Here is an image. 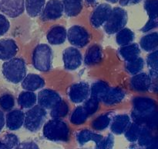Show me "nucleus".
I'll use <instances>...</instances> for the list:
<instances>
[{
  "label": "nucleus",
  "instance_id": "nucleus-1",
  "mask_svg": "<svg viewBox=\"0 0 158 149\" xmlns=\"http://www.w3.org/2000/svg\"><path fill=\"white\" fill-rule=\"evenodd\" d=\"M157 102L154 99L137 96L132 100L131 119L152 130L157 129Z\"/></svg>",
  "mask_w": 158,
  "mask_h": 149
},
{
  "label": "nucleus",
  "instance_id": "nucleus-2",
  "mask_svg": "<svg viewBox=\"0 0 158 149\" xmlns=\"http://www.w3.org/2000/svg\"><path fill=\"white\" fill-rule=\"evenodd\" d=\"M43 134L49 141L67 142L69 139V128L65 121L60 118H52L43 124Z\"/></svg>",
  "mask_w": 158,
  "mask_h": 149
},
{
  "label": "nucleus",
  "instance_id": "nucleus-3",
  "mask_svg": "<svg viewBox=\"0 0 158 149\" xmlns=\"http://www.w3.org/2000/svg\"><path fill=\"white\" fill-rule=\"evenodd\" d=\"M26 65L22 57H12L6 61L2 67L3 76L8 82L18 84L26 75Z\"/></svg>",
  "mask_w": 158,
  "mask_h": 149
},
{
  "label": "nucleus",
  "instance_id": "nucleus-4",
  "mask_svg": "<svg viewBox=\"0 0 158 149\" xmlns=\"http://www.w3.org/2000/svg\"><path fill=\"white\" fill-rule=\"evenodd\" d=\"M53 53L52 48L46 43H40L32 52V65L36 70L46 72L52 69Z\"/></svg>",
  "mask_w": 158,
  "mask_h": 149
},
{
  "label": "nucleus",
  "instance_id": "nucleus-5",
  "mask_svg": "<svg viewBox=\"0 0 158 149\" xmlns=\"http://www.w3.org/2000/svg\"><path fill=\"white\" fill-rule=\"evenodd\" d=\"M46 115L47 113L46 110L35 104L25 113L23 126L29 131L33 133L38 132L46 121Z\"/></svg>",
  "mask_w": 158,
  "mask_h": 149
},
{
  "label": "nucleus",
  "instance_id": "nucleus-6",
  "mask_svg": "<svg viewBox=\"0 0 158 149\" xmlns=\"http://www.w3.org/2000/svg\"><path fill=\"white\" fill-rule=\"evenodd\" d=\"M127 22V12L121 7H114L112 8L107 20L103 24V28L106 34L112 35L125 27Z\"/></svg>",
  "mask_w": 158,
  "mask_h": 149
},
{
  "label": "nucleus",
  "instance_id": "nucleus-7",
  "mask_svg": "<svg viewBox=\"0 0 158 149\" xmlns=\"http://www.w3.org/2000/svg\"><path fill=\"white\" fill-rule=\"evenodd\" d=\"M66 38L73 46L77 48H83L89 43L90 35L87 29L83 26L75 25L67 30Z\"/></svg>",
  "mask_w": 158,
  "mask_h": 149
},
{
  "label": "nucleus",
  "instance_id": "nucleus-8",
  "mask_svg": "<svg viewBox=\"0 0 158 149\" xmlns=\"http://www.w3.org/2000/svg\"><path fill=\"white\" fill-rule=\"evenodd\" d=\"M90 95V85L88 82H81L74 83L69 87L68 96L72 102L76 104L82 103L86 101Z\"/></svg>",
  "mask_w": 158,
  "mask_h": 149
},
{
  "label": "nucleus",
  "instance_id": "nucleus-9",
  "mask_svg": "<svg viewBox=\"0 0 158 149\" xmlns=\"http://www.w3.org/2000/svg\"><path fill=\"white\" fill-rule=\"evenodd\" d=\"M63 6L61 0H49L40 14L43 21H52L61 18L63 14Z\"/></svg>",
  "mask_w": 158,
  "mask_h": 149
},
{
  "label": "nucleus",
  "instance_id": "nucleus-10",
  "mask_svg": "<svg viewBox=\"0 0 158 149\" xmlns=\"http://www.w3.org/2000/svg\"><path fill=\"white\" fill-rule=\"evenodd\" d=\"M63 61L65 69L74 71L82 65L83 56L78 48L69 47L63 51Z\"/></svg>",
  "mask_w": 158,
  "mask_h": 149
},
{
  "label": "nucleus",
  "instance_id": "nucleus-11",
  "mask_svg": "<svg viewBox=\"0 0 158 149\" xmlns=\"http://www.w3.org/2000/svg\"><path fill=\"white\" fill-rule=\"evenodd\" d=\"M25 0H0V11L10 18H16L24 12Z\"/></svg>",
  "mask_w": 158,
  "mask_h": 149
},
{
  "label": "nucleus",
  "instance_id": "nucleus-12",
  "mask_svg": "<svg viewBox=\"0 0 158 149\" xmlns=\"http://www.w3.org/2000/svg\"><path fill=\"white\" fill-rule=\"evenodd\" d=\"M143 8L145 11L148 12L149 20L147 22L146 24L141 28L140 31L142 33H148L151 29H156L158 26L157 0H146L143 3Z\"/></svg>",
  "mask_w": 158,
  "mask_h": 149
},
{
  "label": "nucleus",
  "instance_id": "nucleus-13",
  "mask_svg": "<svg viewBox=\"0 0 158 149\" xmlns=\"http://www.w3.org/2000/svg\"><path fill=\"white\" fill-rule=\"evenodd\" d=\"M61 100V96L50 88H44L37 95V103L45 110H51Z\"/></svg>",
  "mask_w": 158,
  "mask_h": 149
},
{
  "label": "nucleus",
  "instance_id": "nucleus-14",
  "mask_svg": "<svg viewBox=\"0 0 158 149\" xmlns=\"http://www.w3.org/2000/svg\"><path fill=\"white\" fill-rule=\"evenodd\" d=\"M112 10V7L107 3H101L96 6L90 16V23L94 28H100L106 23Z\"/></svg>",
  "mask_w": 158,
  "mask_h": 149
},
{
  "label": "nucleus",
  "instance_id": "nucleus-15",
  "mask_svg": "<svg viewBox=\"0 0 158 149\" xmlns=\"http://www.w3.org/2000/svg\"><path fill=\"white\" fill-rule=\"evenodd\" d=\"M131 89L139 93H146L151 89V79L146 72H139L134 74L130 82Z\"/></svg>",
  "mask_w": 158,
  "mask_h": 149
},
{
  "label": "nucleus",
  "instance_id": "nucleus-16",
  "mask_svg": "<svg viewBox=\"0 0 158 149\" xmlns=\"http://www.w3.org/2000/svg\"><path fill=\"white\" fill-rule=\"evenodd\" d=\"M19 47L16 42L10 38L0 40V61L9 60L17 54Z\"/></svg>",
  "mask_w": 158,
  "mask_h": 149
},
{
  "label": "nucleus",
  "instance_id": "nucleus-17",
  "mask_svg": "<svg viewBox=\"0 0 158 149\" xmlns=\"http://www.w3.org/2000/svg\"><path fill=\"white\" fill-rule=\"evenodd\" d=\"M6 124L7 129L9 130H17L21 128L24 124L25 113L21 110H9V113L5 116Z\"/></svg>",
  "mask_w": 158,
  "mask_h": 149
},
{
  "label": "nucleus",
  "instance_id": "nucleus-18",
  "mask_svg": "<svg viewBox=\"0 0 158 149\" xmlns=\"http://www.w3.org/2000/svg\"><path fill=\"white\" fill-rule=\"evenodd\" d=\"M131 123V118L126 113L115 115L110 122V130L113 133L120 135L124 133Z\"/></svg>",
  "mask_w": 158,
  "mask_h": 149
},
{
  "label": "nucleus",
  "instance_id": "nucleus-19",
  "mask_svg": "<svg viewBox=\"0 0 158 149\" xmlns=\"http://www.w3.org/2000/svg\"><path fill=\"white\" fill-rule=\"evenodd\" d=\"M137 143L140 147L143 148H157L158 141L156 135L152 133V130L146 126H143L141 132L137 139Z\"/></svg>",
  "mask_w": 158,
  "mask_h": 149
},
{
  "label": "nucleus",
  "instance_id": "nucleus-20",
  "mask_svg": "<svg viewBox=\"0 0 158 149\" xmlns=\"http://www.w3.org/2000/svg\"><path fill=\"white\" fill-rule=\"evenodd\" d=\"M67 30L63 26L56 25L49 29L46 34L48 42L52 45H60L65 43L66 40Z\"/></svg>",
  "mask_w": 158,
  "mask_h": 149
},
{
  "label": "nucleus",
  "instance_id": "nucleus-21",
  "mask_svg": "<svg viewBox=\"0 0 158 149\" xmlns=\"http://www.w3.org/2000/svg\"><path fill=\"white\" fill-rule=\"evenodd\" d=\"M126 93L119 87H109L107 92L101 99V102L106 106H114L120 103L124 99Z\"/></svg>",
  "mask_w": 158,
  "mask_h": 149
},
{
  "label": "nucleus",
  "instance_id": "nucleus-22",
  "mask_svg": "<svg viewBox=\"0 0 158 149\" xmlns=\"http://www.w3.org/2000/svg\"><path fill=\"white\" fill-rule=\"evenodd\" d=\"M21 85L23 89L27 91H36L45 86V81L40 75L29 73L22 80Z\"/></svg>",
  "mask_w": 158,
  "mask_h": 149
},
{
  "label": "nucleus",
  "instance_id": "nucleus-23",
  "mask_svg": "<svg viewBox=\"0 0 158 149\" xmlns=\"http://www.w3.org/2000/svg\"><path fill=\"white\" fill-rule=\"evenodd\" d=\"M103 57V48L99 44L95 43V44L91 45L86 50L84 57V63L88 66L97 65L101 62Z\"/></svg>",
  "mask_w": 158,
  "mask_h": 149
},
{
  "label": "nucleus",
  "instance_id": "nucleus-24",
  "mask_svg": "<svg viewBox=\"0 0 158 149\" xmlns=\"http://www.w3.org/2000/svg\"><path fill=\"white\" fill-rule=\"evenodd\" d=\"M140 48L138 43H131L130 44L120 47L118 49V54L125 61H130L140 56Z\"/></svg>",
  "mask_w": 158,
  "mask_h": 149
},
{
  "label": "nucleus",
  "instance_id": "nucleus-25",
  "mask_svg": "<svg viewBox=\"0 0 158 149\" xmlns=\"http://www.w3.org/2000/svg\"><path fill=\"white\" fill-rule=\"evenodd\" d=\"M103 138V135L97 133L88 129H83L77 132L76 139L80 145H84L89 141H94L96 144H98Z\"/></svg>",
  "mask_w": 158,
  "mask_h": 149
},
{
  "label": "nucleus",
  "instance_id": "nucleus-26",
  "mask_svg": "<svg viewBox=\"0 0 158 149\" xmlns=\"http://www.w3.org/2000/svg\"><path fill=\"white\" fill-rule=\"evenodd\" d=\"M63 12L67 16L74 17L81 12L83 8V0H61Z\"/></svg>",
  "mask_w": 158,
  "mask_h": 149
},
{
  "label": "nucleus",
  "instance_id": "nucleus-27",
  "mask_svg": "<svg viewBox=\"0 0 158 149\" xmlns=\"http://www.w3.org/2000/svg\"><path fill=\"white\" fill-rule=\"evenodd\" d=\"M140 46L142 50L146 52H151L158 47L157 32H153L142 37L140 41Z\"/></svg>",
  "mask_w": 158,
  "mask_h": 149
},
{
  "label": "nucleus",
  "instance_id": "nucleus-28",
  "mask_svg": "<svg viewBox=\"0 0 158 149\" xmlns=\"http://www.w3.org/2000/svg\"><path fill=\"white\" fill-rule=\"evenodd\" d=\"M37 102V96L32 91H23L19 95L18 104L22 109L29 110Z\"/></svg>",
  "mask_w": 158,
  "mask_h": 149
},
{
  "label": "nucleus",
  "instance_id": "nucleus-29",
  "mask_svg": "<svg viewBox=\"0 0 158 149\" xmlns=\"http://www.w3.org/2000/svg\"><path fill=\"white\" fill-rule=\"evenodd\" d=\"M46 0H25V8L30 17H37L41 14Z\"/></svg>",
  "mask_w": 158,
  "mask_h": 149
},
{
  "label": "nucleus",
  "instance_id": "nucleus-30",
  "mask_svg": "<svg viewBox=\"0 0 158 149\" xmlns=\"http://www.w3.org/2000/svg\"><path fill=\"white\" fill-rule=\"evenodd\" d=\"M113 116H114V113L112 112H107V113L100 115L92 121L91 126L94 130H99V131L106 130L110 124Z\"/></svg>",
  "mask_w": 158,
  "mask_h": 149
},
{
  "label": "nucleus",
  "instance_id": "nucleus-31",
  "mask_svg": "<svg viewBox=\"0 0 158 149\" xmlns=\"http://www.w3.org/2000/svg\"><path fill=\"white\" fill-rule=\"evenodd\" d=\"M109 87V84L104 81H96L91 85L89 96L95 98V99H98L99 101H101L102 98L106 94Z\"/></svg>",
  "mask_w": 158,
  "mask_h": 149
},
{
  "label": "nucleus",
  "instance_id": "nucleus-32",
  "mask_svg": "<svg viewBox=\"0 0 158 149\" xmlns=\"http://www.w3.org/2000/svg\"><path fill=\"white\" fill-rule=\"evenodd\" d=\"M135 40V34L129 28L123 27L117 33L116 41L119 46H125L133 43Z\"/></svg>",
  "mask_w": 158,
  "mask_h": 149
},
{
  "label": "nucleus",
  "instance_id": "nucleus-33",
  "mask_svg": "<svg viewBox=\"0 0 158 149\" xmlns=\"http://www.w3.org/2000/svg\"><path fill=\"white\" fill-rule=\"evenodd\" d=\"M20 144L18 136L14 133H6L0 138V148H19Z\"/></svg>",
  "mask_w": 158,
  "mask_h": 149
},
{
  "label": "nucleus",
  "instance_id": "nucleus-34",
  "mask_svg": "<svg viewBox=\"0 0 158 149\" xmlns=\"http://www.w3.org/2000/svg\"><path fill=\"white\" fill-rule=\"evenodd\" d=\"M157 50H155L154 51H151V54H148L147 57V65L150 71L149 75L152 81L157 80Z\"/></svg>",
  "mask_w": 158,
  "mask_h": 149
},
{
  "label": "nucleus",
  "instance_id": "nucleus-35",
  "mask_svg": "<svg viewBox=\"0 0 158 149\" xmlns=\"http://www.w3.org/2000/svg\"><path fill=\"white\" fill-rule=\"evenodd\" d=\"M89 116L84 107L83 106H80L73 110L69 118V120L74 125H81L86 122Z\"/></svg>",
  "mask_w": 158,
  "mask_h": 149
},
{
  "label": "nucleus",
  "instance_id": "nucleus-36",
  "mask_svg": "<svg viewBox=\"0 0 158 149\" xmlns=\"http://www.w3.org/2000/svg\"><path fill=\"white\" fill-rule=\"evenodd\" d=\"M142 127H143V125H140L133 121V123H131L129 127L124 132L125 138L131 143L137 142L141 132Z\"/></svg>",
  "mask_w": 158,
  "mask_h": 149
},
{
  "label": "nucleus",
  "instance_id": "nucleus-37",
  "mask_svg": "<svg viewBox=\"0 0 158 149\" xmlns=\"http://www.w3.org/2000/svg\"><path fill=\"white\" fill-rule=\"evenodd\" d=\"M125 62V68L127 71L132 75L140 72L144 67V60L140 56L134 60Z\"/></svg>",
  "mask_w": 158,
  "mask_h": 149
},
{
  "label": "nucleus",
  "instance_id": "nucleus-38",
  "mask_svg": "<svg viewBox=\"0 0 158 149\" xmlns=\"http://www.w3.org/2000/svg\"><path fill=\"white\" fill-rule=\"evenodd\" d=\"M69 111V108L67 102L62 99L51 109L50 116L52 118H63L67 116Z\"/></svg>",
  "mask_w": 158,
  "mask_h": 149
},
{
  "label": "nucleus",
  "instance_id": "nucleus-39",
  "mask_svg": "<svg viewBox=\"0 0 158 149\" xmlns=\"http://www.w3.org/2000/svg\"><path fill=\"white\" fill-rule=\"evenodd\" d=\"M15 106V99L13 96L5 93L0 96V108L4 111H9Z\"/></svg>",
  "mask_w": 158,
  "mask_h": 149
},
{
  "label": "nucleus",
  "instance_id": "nucleus-40",
  "mask_svg": "<svg viewBox=\"0 0 158 149\" xmlns=\"http://www.w3.org/2000/svg\"><path fill=\"white\" fill-rule=\"evenodd\" d=\"M83 102H84V104H83V106L84 107L89 116L94 115L99 110V107H100V101L95 98L91 97V96H89Z\"/></svg>",
  "mask_w": 158,
  "mask_h": 149
},
{
  "label": "nucleus",
  "instance_id": "nucleus-41",
  "mask_svg": "<svg viewBox=\"0 0 158 149\" xmlns=\"http://www.w3.org/2000/svg\"><path fill=\"white\" fill-rule=\"evenodd\" d=\"M114 137L112 133H108L106 136L102 138L101 141L96 144V148L110 149L114 147Z\"/></svg>",
  "mask_w": 158,
  "mask_h": 149
},
{
  "label": "nucleus",
  "instance_id": "nucleus-42",
  "mask_svg": "<svg viewBox=\"0 0 158 149\" xmlns=\"http://www.w3.org/2000/svg\"><path fill=\"white\" fill-rule=\"evenodd\" d=\"M10 23L2 14H0V37L5 35L9 31Z\"/></svg>",
  "mask_w": 158,
  "mask_h": 149
},
{
  "label": "nucleus",
  "instance_id": "nucleus-43",
  "mask_svg": "<svg viewBox=\"0 0 158 149\" xmlns=\"http://www.w3.org/2000/svg\"><path fill=\"white\" fill-rule=\"evenodd\" d=\"M142 0H119V3L121 6H129L138 4Z\"/></svg>",
  "mask_w": 158,
  "mask_h": 149
},
{
  "label": "nucleus",
  "instance_id": "nucleus-44",
  "mask_svg": "<svg viewBox=\"0 0 158 149\" xmlns=\"http://www.w3.org/2000/svg\"><path fill=\"white\" fill-rule=\"evenodd\" d=\"M5 124H6V118H5L4 113H3L2 110L0 109V132L2 130Z\"/></svg>",
  "mask_w": 158,
  "mask_h": 149
},
{
  "label": "nucleus",
  "instance_id": "nucleus-45",
  "mask_svg": "<svg viewBox=\"0 0 158 149\" xmlns=\"http://www.w3.org/2000/svg\"><path fill=\"white\" fill-rule=\"evenodd\" d=\"M84 2L88 6H92V5H94L97 2V0H84Z\"/></svg>",
  "mask_w": 158,
  "mask_h": 149
},
{
  "label": "nucleus",
  "instance_id": "nucleus-46",
  "mask_svg": "<svg viewBox=\"0 0 158 149\" xmlns=\"http://www.w3.org/2000/svg\"><path fill=\"white\" fill-rule=\"evenodd\" d=\"M106 2H109L112 3V4H115V3L118 2L119 0H106Z\"/></svg>",
  "mask_w": 158,
  "mask_h": 149
}]
</instances>
